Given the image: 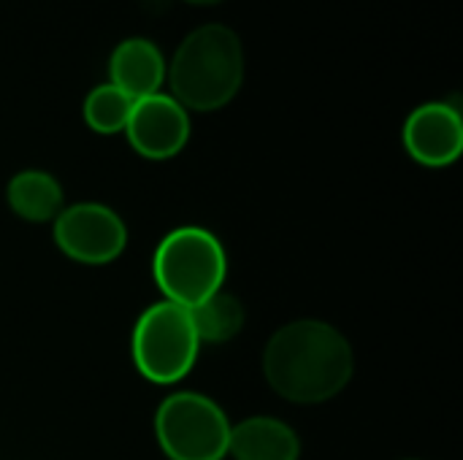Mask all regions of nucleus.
Masks as SVG:
<instances>
[{
    "label": "nucleus",
    "instance_id": "obj_7",
    "mask_svg": "<svg viewBox=\"0 0 463 460\" xmlns=\"http://www.w3.org/2000/svg\"><path fill=\"white\" fill-rule=\"evenodd\" d=\"M125 130L138 155L168 160L184 149L190 138V117L176 98L155 92L133 103Z\"/></svg>",
    "mask_w": 463,
    "mask_h": 460
},
{
    "label": "nucleus",
    "instance_id": "obj_2",
    "mask_svg": "<svg viewBox=\"0 0 463 460\" xmlns=\"http://www.w3.org/2000/svg\"><path fill=\"white\" fill-rule=\"evenodd\" d=\"M174 95L184 108L214 111L233 100L244 79V49L225 24H201L179 46L168 70Z\"/></svg>",
    "mask_w": 463,
    "mask_h": 460
},
{
    "label": "nucleus",
    "instance_id": "obj_8",
    "mask_svg": "<svg viewBox=\"0 0 463 460\" xmlns=\"http://www.w3.org/2000/svg\"><path fill=\"white\" fill-rule=\"evenodd\" d=\"M404 144L407 152L423 165H450L463 149L461 111L442 100L423 103L404 125Z\"/></svg>",
    "mask_w": 463,
    "mask_h": 460
},
{
    "label": "nucleus",
    "instance_id": "obj_1",
    "mask_svg": "<svg viewBox=\"0 0 463 460\" xmlns=\"http://www.w3.org/2000/svg\"><path fill=\"white\" fill-rule=\"evenodd\" d=\"M355 371L350 342L328 323L296 320L282 325L263 350L269 388L293 404H320L339 396Z\"/></svg>",
    "mask_w": 463,
    "mask_h": 460
},
{
    "label": "nucleus",
    "instance_id": "obj_4",
    "mask_svg": "<svg viewBox=\"0 0 463 460\" xmlns=\"http://www.w3.org/2000/svg\"><path fill=\"white\" fill-rule=\"evenodd\" d=\"M155 437L168 460H222L228 455L231 423L203 393H174L155 415Z\"/></svg>",
    "mask_w": 463,
    "mask_h": 460
},
{
    "label": "nucleus",
    "instance_id": "obj_10",
    "mask_svg": "<svg viewBox=\"0 0 463 460\" xmlns=\"http://www.w3.org/2000/svg\"><path fill=\"white\" fill-rule=\"evenodd\" d=\"M228 455L236 460H298L301 442L296 431L277 418H250L231 426Z\"/></svg>",
    "mask_w": 463,
    "mask_h": 460
},
{
    "label": "nucleus",
    "instance_id": "obj_11",
    "mask_svg": "<svg viewBox=\"0 0 463 460\" xmlns=\"http://www.w3.org/2000/svg\"><path fill=\"white\" fill-rule=\"evenodd\" d=\"M8 206L27 222H49L62 209V187L46 171H22L8 182Z\"/></svg>",
    "mask_w": 463,
    "mask_h": 460
},
{
    "label": "nucleus",
    "instance_id": "obj_6",
    "mask_svg": "<svg viewBox=\"0 0 463 460\" xmlns=\"http://www.w3.org/2000/svg\"><path fill=\"white\" fill-rule=\"evenodd\" d=\"M54 241L76 263L106 266L128 244L122 217L103 203H76L54 217Z\"/></svg>",
    "mask_w": 463,
    "mask_h": 460
},
{
    "label": "nucleus",
    "instance_id": "obj_3",
    "mask_svg": "<svg viewBox=\"0 0 463 460\" xmlns=\"http://www.w3.org/2000/svg\"><path fill=\"white\" fill-rule=\"evenodd\" d=\"M152 271L165 301L193 309L222 290L228 258L220 239L209 230L179 228L160 241Z\"/></svg>",
    "mask_w": 463,
    "mask_h": 460
},
{
    "label": "nucleus",
    "instance_id": "obj_12",
    "mask_svg": "<svg viewBox=\"0 0 463 460\" xmlns=\"http://www.w3.org/2000/svg\"><path fill=\"white\" fill-rule=\"evenodd\" d=\"M187 312H190L198 342H206V344L231 342L244 328V317H247L241 301L231 293H222V290L214 293L212 298H206L203 304L187 309Z\"/></svg>",
    "mask_w": 463,
    "mask_h": 460
},
{
    "label": "nucleus",
    "instance_id": "obj_9",
    "mask_svg": "<svg viewBox=\"0 0 463 460\" xmlns=\"http://www.w3.org/2000/svg\"><path fill=\"white\" fill-rule=\"evenodd\" d=\"M109 76L114 87H119L133 100L160 92L165 79V60L163 52L146 38H125L109 62Z\"/></svg>",
    "mask_w": 463,
    "mask_h": 460
},
{
    "label": "nucleus",
    "instance_id": "obj_13",
    "mask_svg": "<svg viewBox=\"0 0 463 460\" xmlns=\"http://www.w3.org/2000/svg\"><path fill=\"white\" fill-rule=\"evenodd\" d=\"M133 103L136 100L130 95H125L119 87L100 84L84 100V119L98 133H117V130H125Z\"/></svg>",
    "mask_w": 463,
    "mask_h": 460
},
{
    "label": "nucleus",
    "instance_id": "obj_14",
    "mask_svg": "<svg viewBox=\"0 0 463 460\" xmlns=\"http://www.w3.org/2000/svg\"><path fill=\"white\" fill-rule=\"evenodd\" d=\"M190 3H201V5H212V3H220V0H190Z\"/></svg>",
    "mask_w": 463,
    "mask_h": 460
},
{
    "label": "nucleus",
    "instance_id": "obj_5",
    "mask_svg": "<svg viewBox=\"0 0 463 460\" xmlns=\"http://www.w3.org/2000/svg\"><path fill=\"white\" fill-rule=\"evenodd\" d=\"M198 347L201 342L195 336L190 312L171 301L149 306L133 331V363L157 385L179 382L193 369Z\"/></svg>",
    "mask_w": 463,
    "mask_h": 460
}]
</instances>
